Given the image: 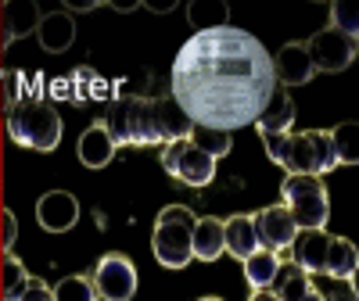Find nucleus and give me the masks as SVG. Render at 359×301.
I'll return each instance as SVG.
<instances>
[{"instance_id":"nucleus-26","label":"nucleus","mask_w":359,"mask_h":301,"mask_svg":"<svg viewBox=\"0 0 359 301\" xmlns=\"http://www.w3.org/2000/svg\"><path fill=\"white\" fill-rule=\"evenodd\" d=\"M29 284H33L29 269L8 251L4 258H0V298H4V301H18L29 290Z\"/></svg>"},{"instance_id":"nucleus-32","label":"nucleus","mask_w":359,"mask_h":301,"mask_svg":"<svg viewBox=\"0 0 359 301\" xmlns=\"http://www.w3.org/2000/svg\"><path fill=\"white\" fill-rule=\"evenodd\" d=\"M331 29H338V33H345V36H355V29H359V22H355V15H352V8L348 4H331Z\"/></svg>"},{"instance_id":"nucleus-6","label":"nucleus","mask_w":359,"mask_h":301,"mask_svg":"<svg viewBox=\"0 0 359 301\" xmlns=\"http://www.w3.org/2000/svg\"><path fill=\"white\" fill-rule=\"evenodd\" d=\"M280 204L298 230H323L331 219V197L316 176H287L280 183Z\"/></svg>"},{"instance_id":"nucleus-13","label":"nucleus","mask_w":359,"mask_h":301,"mask_svg":"<svg viewBox=\"0 0 359 301\" xmlns=\"http://www.w3.org/2000/svg\"><path fill=\"white\" fill-rule=\"evenodd\" d=\"M273 76H277V86L280 90H291V86H302L316 76L313 69V57L306 50V40H291L280 47V54L273 57Z\"/></svg>"},{"instance_id":"nucleus-3","label":"nucleus","mask_w":359,"mask_h":301,"mask_svg":"<svg viewBox=\"0 0 359 301\" xmlns=\"http://www.w3.org/2000/svg\"><path fill=\"white\" fill-rule=\"evenodd\" d=\"M108 126L111 140L123 147H155L158 140V115H155V97L147 94H123L108 101V115L101 118Z\"/></svg>"},{"instance_id":"nucleus-35","label":"nucleus","mask_w":359,"mask_h":301,"mask_svg":"<svg viewBox=\"0 0 359 301\" xmlns=\"http://www.w3.org/2000/svg\"><path fill=\"white\" fill-rule=\"evenodd\" d=\"M248 301H277L273 294H269V290H252V298Z\"/></svg>"},{"instance_id":"nucleus-31","label":"nucleus","mask_w":359,"mask_h":301,"mask_svg":"<svg viewBox=\"0 0 359 301\" xmlns=\"http://www.w3.org/2000/svg\"><path fill=\"white\" fill-rule=\"evenodd\" d=\"M187 11H191V25H198V33L226 25V4H219V0L216 4H201V0H194Z\"/></svg>"},{"instance_id":"nucleus-17","label":"nucleus","mask_w":359,"mask_h":301,"mask_svg":"<svg viewBox=\"0 0 359 301\" xmlns=\"http://www.w3.org/2000/svg\"><path fill=\"white\" fill-rule=\"evenodd\" d=\"M259 233H255V216L237 212L230 219H223V251H230L237 262H245L252 251H259Z\"/></svg>"},{"instance_id":"nucleus-36","label":"nucleus","mask_w":359,"mask_h":301,"mask_svg":"<svg viewBox=\"0 0 359 301\" xmlns=\"http://www.w3.org/2000/svg\"><path fill=\"white\" fill-rule=\"evenodd\" d=\"M302 301H320V294H316V290H309V294H306Z\"/></svg>"},{"instance_id":"nucleus-34","label":"nucleus","mask_w":359,"mask_h":301,"mask_svg":"<svg viewBox=\"0 0 359 301\" xmlns=\"http://www.w3.org/2000/svg\"><path fill=\"white\" fill-rule=\"evenodd\" d=\"M18 301H54V298H50V287H47V284H40V280L33 276V284H29V290H25Z\"/></svg>"},{"instance_id":"nucleus-16","label":"nucleus","mask_w":359,"mask_h":301,"mask_svg":"<svg viewBox=\"0 0 359 301\" xmlns=\"http://www.w3.org/2000/svg\"><path fill=\"white\" fill-rule=\"evenodd\" d=\"M36 36H40V47L47 54H65L76 43V18L69 11H43L40 25H36Z\"/></svg>"},{"instance_id":"nucleus-30","label":"nucleus","mask_w":359,"mask_h":301,"mask_svg":"<svg viewBox=\"0 0 359 301\" xmlns=\"http://www.w3.org/2000/svg\"><path fill=\"white\" fill-rule=\"evenodd\" d=\"M313 290L320 294V301H359L355 294V284L352 280H338V276H309Z\"/></svg>"},{"instance_id":"nucleus-27","label":"nucleus","mask_w":359,"mask_h":301,"mask_svg":"<svg viewBox=\"0 0 359 301\" xmlns=\"http://www.w3.org/2000/svg\"><path fill=\"white\" fill-rule=\"evenodd\" d=\"M187 140L198 147V150H205L208 158H226L230 150H233V133H223V130H201V126H191V133H187Z\"/></svg>"},{"instance_id":"nucleus-14","label":"nucleus","mask_w":359,"mask_h":301,"mask_svg":"<svg viewBox=\"0 0 359 301\" xmlns=\"http://www.w3.org/2000/svg\"><path fill=\"white\" fill-rule=\"evenodd\" d=\"M115 150H118V144L111 140V133H108V126L101 122H90L83 133H79V144H76V158L86 165V169H104L111 158H115Z\"/></svg>"},{"instance_id":"nucleus-18","label":"nucleus","mask_w":359,"mask_h":301,"mask_svg":"<svg viewBox=\"0 0 359 301\" xmlns=\"http://www.w3.org/2000/svg\"><path fill=\"white\" fill-rule=\"evenodd\" d=\"M40 90H43V72H8V69H0V108L4 111L25 104L29 94H33V101H43Z\"/></svg>"},{"instance_id":"nucleus-20","label":"nucleus","mask_w":359,"mask_h":301,"mask_svg":"<svg viewBox=\"0 0 359 301\" xmlns=\"http://www.w3.org/2000/svg\"><path fill=\"white\" fill-rule=\"evenodd\" d=\"M291 126H294V101L287 90H277L269 97V104L262 108V115L255 118V130H259V136H284V133H291Z\"/></svg>"},{"instance_id":"nucleus-15","label":"nucleus","mask_w":359,"mask_h":301,"mask_svg":"<svg viewBox=\"0 0 359 301\" xmlns=\"http://www.w3.org/2000/svg\"><path fill=\"white\" fill-rule=\"evenodd\" d=\"M40 4L36 0H11V4H0V33H4V43L25 40L29 33H36L40 25Z\"/></svg>"},{"instance_id":"nucleus-37","label":"nucleus","mask_w":359,"mask_h":301,"mask_svg":"<svg viewBox=\"0 0 359 301\" xmlns=\"http://www.w3.org/2000/svg\"><path fill=\"white\" fill-rule=\"evenodd\" d=\"M198 301H223V298H198Z\"/></svg>"},{"instance_id":"nucleus-9","label":"nucleus","mask_w":359,"mask_h":301,"mask_svg":"<svg viewBox=\"0 0 359 301\" xmlns=\"http://www.w3.org/2000/svg\"><path fill=\"white\" fill-rule=\"evenodd\" d=\"M306 50L313 57V69L316 72H341L352 65L355 57V36H345L338 33V29H320V33H313L306 40Z\"/></svg>"},{"instance_id":"nucleus-29","label":"nucleus","mask_w":359,"mask_h":301,"mask_svg":"<svg viewBox=\"0 0 359 301\" xmlns=\"http://www.w3.org/2000/svg\"><path fill=\"white\" fill-rule=\"evenodd\" d=\"M327 133H331L334 162H338V165H355V133H359V126H355V122H341V126L327 130Z\"/></svg>"},{"instance_id":"nucleus-1","label":"nucleus","mask_w":359,"mask_h":301,"mask_svg":"<svg viewBox=\"0 0 359 301\" xmlns=\"http://www.w3.org/2000/svg\"><path fill=\"white\" fill-rule=\"evenodd\" d=\"M273 94V54L248 29H205L176 50L169 97L191 118V126L223 133L255 126Z\"/></svg>"},{"instance_id":"nucleus-22","label":"nucleus","mask_w":359,"mask_h":301,"mask_svg":"<svg viewBox=\"0 0 359 301\" xmlns=\"http://www.w3.org/2000/svg\"><path fill=\"white\" fill-rule=\"evenodd\" d=\"M191 251L198 262H216L223 255V219L205 216L194 223V237H191Z\"/></svg>"},{"instance_id":"nucleus-33","label":"nucleus","mask_w":359,"mask_h":301,"mask_svg":"<svg viewBox=\"0 0 359 301\" xmlns=\"http://www.w3.org/2000/svg\"><path fill=\"white\" fill-rule=\"evenodd\" d=\"M18 244V219L11 208H0V248H4V255Z\"/></svg>"},{"instance_id":"nucleus-11","label":"nucleus","mask_w":359,"mask_h":301,"mask_svg":"<svg viewBox=\"0 0 359 301\" xmlns=\"http://www.w3.org/2000/svg\"><path fill=\"white\" fill-rule=\"evenodd\" d=\"M255 233H259V244L269 248V251H284L294 244V237H298V226L291 219V212L277 201V204H269L262 208V212H255Z\"/></svg>"},{"instance_id":"nucleus-7","label":"nucleus","mask_w":359,"mask_h":301,"mask_svg":"<svg viewBox=\"0 0 359 301\" xmlns=\"http://www.w3.org/2000/svg\"><path fill=\"white\" fill-rule=\"evenodd\" d=\"M158 162H162V169H165L172 179H180V183H187V187H194V190L208 187V183L216 179V158H208L205 150H198L187 136L165 144L162 155H158Z\"/></svg>"},{"instance_id":"nucleus-12","label":"nucleus","mask_w":359,"mask_h":301,"mask_svg":"<svg viewBox=\"0 0 359 301\" xmlns=\"http://www.w3.org/2000/svg\"><path fill=\"white\" fill-rule=\"evenodd\" d=\"M36 223L47 233H69L79 223V201L69 190H47L36 201Z\"/></svg>"},{"instance_id":"nucleus-28","label":"nucleus","mask_w":359,"mask_h":301,"mask_svg":"<svg viewBox=\"0 0 359 301\" xmlns=\"http://www.w3.org/2000/svg\"><path fill=\"white\" fill-rule=\"evenodd\" d=\"M50 298L54 301H101L94 284H90V276H83V273H72L65 280H57L50 287Z\"/></svg>"},{"instance_id":"nucleus-2","label":"nucleus","mask_w":359,"mask_h":301,"mask_svg":"<svg viewBox=\"0 0 359 301\" xmlns=\"http://www.w3.org/2000/svg\"><path fill=\"white\" fill-rule=\"evenodd\" d=\"M269 162L287 169V176H323L338 169L331 133L327 130H306V133H284V136H262Z\"/></svg>"},{"instance_id":"nucleus-5","label":"nucleus","mask_w":359,"mask_h":301,"mask_svg":"<svg viewBox=\"0 0 359 301\" xmlns=\"http://www.w3.org/2000/svg\"><path fill=\"white\" fill-rule=\"evenodd\" d=\"M194 223L198 216L187 204H169L158 212L155 233H151V251L158 258V265L165 269H184L194 251H191V237H194Z\"/></svg>"},{"instance_id":"nucleus-4","label":"nucleus","mask_w":359,"mask_h":301,"mask_svg":"<svg viewBox=\"0 0 359 301\" xmlns=\"http://www.w3.org/2000/svg\"><path fill=\"white\" fill-rule=\"evenodd\" d=\"M62 115L50 101H25L8 111V136L29 150H54L62 144Z\"/></svg>"},{"instance_id":"nucleus-24","label":"nucleus","mask_w":359,"mask_h":301,"mask_svg":"<svg viewBox=\"0 0 359 301\" xmlns=\"http://www.w3.org/2000/svg\"><path fill=\"white\" fill-rule=\"evenodd\" d=\"M280 273V255L269 251V248H259L245 258V280L252 290H269V284H273V276Z\"/></svg>"},{"instance_id":"nucleus-8","label":"nucleus","mask_w":359,"mask_h":301,"mask_svg":"<svg viewBox=\"0 0 359 301\" xmlns=\"http://www.w3.org/2000/svg\"><path fill=\"white\" fill-rule=\"evenodd\" d=\"M90 284H94L101 301H130L137 294V265L126 255H101L94 273H90Z\"/></svg>"},{"instance_id":"nucleus-23","label":"nucleus","mask_w":359,"mask_h":301,"mask_svg":"<svg viewBox=\"0 0 359 301\" xmlns=\"http://www.w3.org/2000/svg\"><path fill=\"white\" fill-rule=\"evenodd\" d=\"M155 115H158V140H162V147L172 144V140H184L191 133V118L180 111V104L169 94L155 97Z\"/></svg>"},{"instance_id":"nucleus-25","label":"nucleus","mask_w":359,"mask_h":301,"mask_svg":"<svg viewBox=\"0 0 359 301\" xmlns=\"http://www.w3.org/2000/svg\"><path fill=\"white\" fill-rule=\"evenodd\" d=\"M309 290H313V284H309V276L302 273V269H298L294 262L291 265L280 262V273L273 276V284H269V294H273L277 301H302Z\"/></svg>"},{"instance_id":"nucleus-19","label":"nucleus","mask_w":359,"mask_h":301,"mask_svg":"<svg viewBox=\"0 0 359 301\" xmlns=\"http://www.w3.org/2000/svg\"><path fill=\"white\" fill-rule=\"evenodd\" d=\"M327 230H298L294 244H291V255H294V265L302 269L306 276H320L323 273V258H327Z\"/></svg>"},{"instance_id":"nucleus-21","label":"nucleus","mask_w":359,"mask_h":301,"mask_svg":"<svg viewBox=\"0 0 359 301\" xmlns=\"http://www.w3.org/2000/svg\"><path fill=\"white\" fill-rule=\"evenodd\" d=\"M359 269V251L348 237H331L327 240V258H323V276L352 280Z\"/></svg>"},{"instance_id":"nucleus-10","label":"nucleus","mask_w":359,"mask_h":301,"mask_svg":"<svg viewBox=\"0 0 359 301\" xmlns=\"http://www.w3.org/2000/svg\"><path fill=\"white\" fill-rule=\"evenodd\" d=\"M54 94L62 101H72L76 108H83V104H94V101H108L111 83H104V76H97L90 65H79L54 86Z\"/></svg>"}]
</instances>
